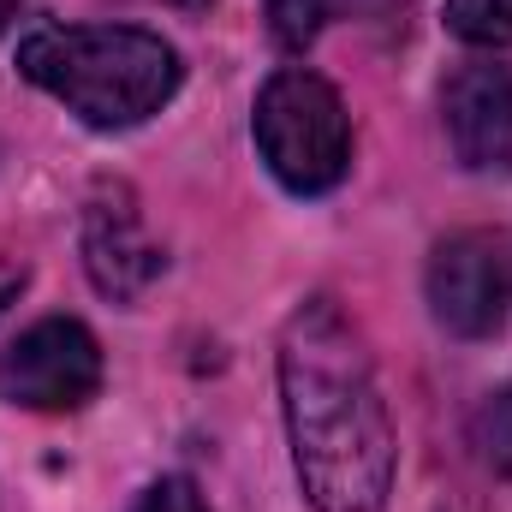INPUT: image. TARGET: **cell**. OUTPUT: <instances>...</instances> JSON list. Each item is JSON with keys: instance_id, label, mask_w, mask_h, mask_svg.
<instances>
[{"instance_id": "cell-12", "label": "cell", "mask_w": 512, "mask_h": 512, "mask_svg": "<svg viewBox=\"0 0 512 512\" xmlns=\"http://www.w3.org/2000/svg\"><path fill=\"white\" fill-rule=\"evenodd\" d=\"M30 286V268L24 262H12V256H0V322H6V310L18 304V292Z\"/></svg>"}, {"instance_id": "cell-7", "label": "cell", "mask_w": 512, "mask_h": 512, "mask_svg": "<svg viewBox=\"0 0 512 512\" xmlns=\"http://www.w3.org/2000/svg\"><path fill=\"white\" fill-rule=\"evenodd\" d=\"M84 268H90V280H96L108 298H120V304H131V298L167 268L161 245L143 233V215H137V203H131L126 185H102V191L90 197V209H84Z\"/></svg>"}, {"instance_id": "cell-6", "label": "cell", "mask_w": 512, "mask_h": 512, "mask_svg": "<svg viewBox=\"0 0 512 512\" xmlns=\"http://www.w3.org/2000/svg\"><path fill=\"white\" fill-rule=\"evenodd\" d=\"M441 120L459 167L471 173H512V66L471 60L441 90Z\"/></svg>"}, {"instance_id": "cell-2", "label": "cell", "mask_w": 512, "mask_h": 512, "mask_svg": "<svg viewBox=\"0 0 512 512\" xmlns=\"http://www.w3.org/2000/svg\"><path fill=\"white\" fill-rule=\"evenodd\" d=\"M18 72L84 126L131 131L179 96V54L137 24H48L18 42Z\"/></svg>"}, {"instance_id": "cell-13", "label": "cell", "mask_w": 512, "mask_h": 512, "mask_svg": "<svg viewBox=\"0 0 512 512\" xmlns=\"http://www.w3.org/2000/svg\"><path fill=\"white\" fill-rule=\"evenodd\" d=\"M24 6H30V0H0V36H6V30L24 18Z\"/></svg>"}, {"instance_id": "cell-8", "label": "cell", "mask_w": 512, "mask_h": 512, "mask_svg": "<svg viewBox=\"0 0 512 512\" xmlns=\"http://www.w3.org/2000/svg\"><path fill=\"white\" fill-rule=\"evenodd\" d=\"M447 30L471 48H507L512 0H447Z\"/></svg>"}, {"instance_id": "cell-3", "label": "cell", "mask_w": 512, "mask_h": 512, "mask_svg": "<svg viewBox=\"0 0 512 512\" xmlns=\"http://www.w3.org/2000/svg\"><path fill=\"white\" fill-rule=\"evenodd\" d=\"M256 149L292 197H322L352 173V114L310 66H280L256 96Z\"/></svg>"}, {"instance_id": "cell-10", "label": "cell", "mask_w": 512, "mask_h": 512, "mask_svg": "<svg viewBox=\"0 0 512 512\" xmlns=\"http://www.w3.org/2000/svg\"><path fill=\"white\" fill-rule=\"evenodd\" d=\"M477 441H483L489 465H501V471L512 477V387H501V393L483 405V417H477Z\"/></svg>"}, {"instance_id": "cell-1", "label": "cell", "mask_w": 512, "mask_h": 512, "mask_svg": "<svg viewBox=\"0 0 512 512\" xmlns=\"http://www.w3.org/2000/svg\"><path fill=\"white\" fill-rule=\"evenodd\" d=\"M280 411L316 512H382L393 489V417L364 334L334 298H310L280 334Z\"/></svg>"}, {"instance_id": "cell-9", "label": "cell", "mask_w": 512, "mask_h": 512, "mask_svg": "<svg viewBox=\"0 0 512 512\" xmlns=\"http://www.w3.org/2000/svg\"><path fill=\"white\" fill-rule=\"evenodd\" d=\"M328 18H334L328 0H268V36H274L280 48H292V54L310 48Z\"/></svg>"}, {"instance_id": "cell-5", "label": "cell", "mask_w": 512, "mask_h": 512, "mask_svg": "<svg viewBox=\"0 0 512 512\" xmlns=\"http://www.w3.org/2000/svg\"><path fill=\"white\" fill-rule=\"evenodd\" d=\"M512 304V262L507 245L489 233H453L429 256V310L459 340L501 334Z\"/></svg>"}, {"instance_id": "cell-11", "label": "cell", "mask_w": 512, "mask_h": 512, "mask_svg": "<svg viewBox=\"0 0 512 512\" xmlns=\"http://www.w3.org/2000/svg\"><path fill=\"white\" fill-rule=\"evenodd\" d=\"M131 512H209V501L197 495V483H191V477H161V483H155V489H149Z\"/></svg>"}, {"instance_id": "cell-4", "label": "cell", "mask_w": 512, "mask_h": 512, "mask_svg": "<svg viewBox=\"0 0 512 512\" xmlns=\"http://www.w3.org/2000/svg\"><path fill=\"white\" fill-rule=\"evenodd\" d=\"M102 393V346L84 322L48 316L0 352V399L24 411H78Z\"/></svg>"}]
</instances>
